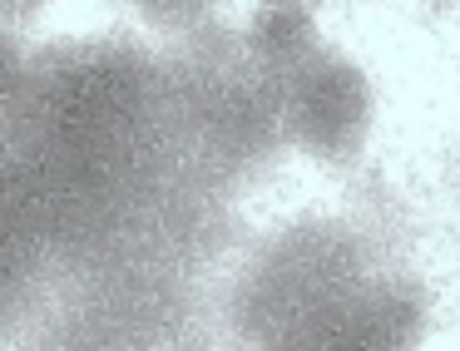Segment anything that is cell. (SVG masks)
I'll list each match as a JSON object with an SVG mask.
<instances>
[{
	"label": "cell",
	"instance_id": "cell-1",
	"mask_svg": "<svg viewBox=\"0 0 460 351\" xmlns=\"http://www.w3.org/2000/svg\"><path fill=\"white\" fill-rule=\"evenodd\" d=\"M361 119V84L351 70H332L322 75L317 84L307 90V129L312 139L337 144L341 134H351Z\"/></svg>",
	"mask_w": 460,
	"mask_h": 351
},
{
	"label": "cell",
	"instance_id": "cell-2",
	"mask_svg": "<svg viewBox=\"0 0 460 351\" xmlns=\"http://www.w3.org/2000/svg\"><path fill=\"white\" fill-rule=\"evenodd\" d=\"M302 35V21H292V15H272L268 31H262V40L268 45H292Z\"/></svg>",
	"mask_w": 460,
	"mask_h": 351
}]
</instances>
